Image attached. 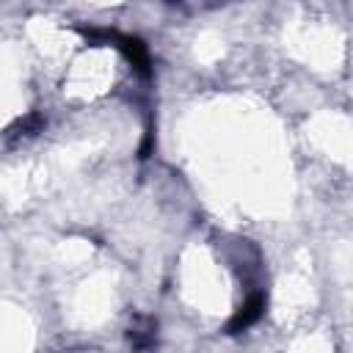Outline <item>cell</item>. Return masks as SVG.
Here are the masks:
<instances>
[{"instance_id": "cell-1", "label": "cell", "mask_w": 353, "mask_h": 353, "mask_svg": "<svg viewBox=\"0 0 353 353\" xmlns=\"http://www.w3.org/2000/svg\"><path fill=\"white\" fill-rule=\"evenodd\" d=\"M88 39H99V41H110L113 47L121 50V55L130 61V66L141 74V77H149L152 74V61H149V50L143 44V39L138 36H130V33H116V30H94V28H80Z\"/></svg>"}, {"instance_id": "cell-2", "label": "cell", "mask_w": 353, "mask_h": 353, "mask_svg": "<svg viewBox=\"0 0 353 353\" xmlns=\"http://www.w3.org/2000/svg\"><path fill=\"white\" fill-rule=\"evenodd\" d=\"M265 292H251L245 301H243V306L232 314V320L226 323V334H243L245 328H251L262 314H265Z\"/></svg>"}, {"instance_id": "cell-3", "label": "cell", "mask_w": 353, "mask_h": 353, "mask_svg": "<svg viewBox=\"0 0 353 353\" xmlns=\"http://www.w3.org/2000/svg\"><path fill=\"white\" fill-rule=\"evenodd\" d=\"M44 124H47V119H44L39 110H33V113L17 119V121L8 127V130L3 132V141H6V146H19V143L36 138V135L44 130Z\"/></svg>"}, {"instance_id": "cell-4", "label": "cell", "mask_w": 353, "mask_h": 353, "mask_svg": "<svg viewBox=\"0 0 353 353\" xmlns=\"http://www.w3.org/2000/svg\"><path fill=\"white\" fill-rule=\"evenodd\" d=\"M127 339H130L132 350H141V353L143 350H152L157 345V323L152 317H146V314L135 317L132 325L127 328Z\"/></svg>"}]
</instances>
